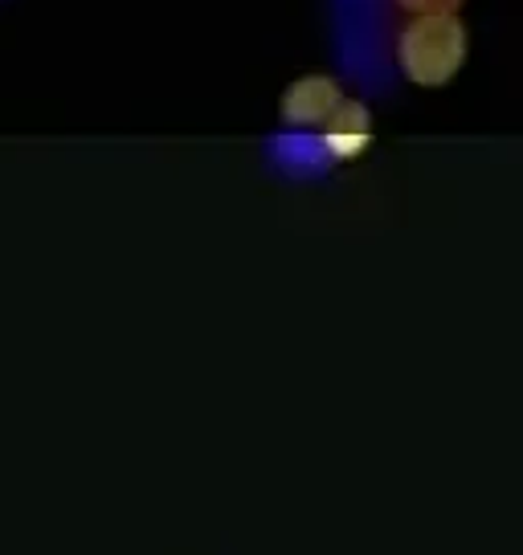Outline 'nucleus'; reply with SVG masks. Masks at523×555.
Returning <instances> with one entry per match:
<instances>
[{
  "label": "nucleus",
  "mask_w": 523,
  "mask_h": 555,
  "mask_svg": "<svg viewBox=\"0 0 523 555\" xmlns=\"http://www.w3.org/2000/svg\"><path fill=\"white\" fill-rule=\"evenodd\" d=\"M462 62V29L450 17H425L413 21L401 34V66L413 82L434 87L450 78Z\"/></svg>",
  "instance_id": "obj_1"
},
{
  "label": "nucleus",
  "mask_w": 523,
  "mask_h": 555,
  "mask_svg": "<svg viewBox=\"0 0 523 555\" xmlns=\"http://www.w3.org/2000/svg\"><path fill=\"white\" fill-rule=\"evenodd\" d=\"M344 103V94L335 87L332 78H298L295 87L282 94V119L295 122V127H315V122H328L332 111Z\"/></svg>",
  "instance_id": "obj_2"
},
{
  "label": "nucleus",
  "mask_w": 523,
  "mask_h": 555,
  "mask_svg": "<svg viewBox=\"0 0 523 555\" xmlns=\"http://www.w3.org/2000/svg\"><path fill=\"white\" fill-rule=\"evenodd\" d=\"M368 135H372V127H368V111L360 103H348V99L335 106L332 119L323 122V143H328L340 159L356 156V152L368 143Z\"/></svg>",
  "instance_id": "obj_3"
}]
</instances>
